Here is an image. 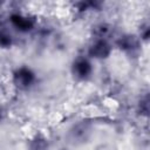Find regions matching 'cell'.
Wrapping results in <instances>:
<instances>
[{"label": "cell", "mask_w": 150, "mask_h": 150, "mask_svg": "<svg viewBox=\"0 0 150 150\" xmlns=\"http://www.w3.org/2000/svg\"><path fill=\"white\" fill-rule=\"evenodd\" d=\"M91 135H93L91 122L87 120H82V121H77L69 128L67 132V139L70 144L81 145L87 143L90 139Z\"/></svg>", "instance_id": "cell-1"}, {"label": "cell", "mask_w": 150, "mask_h": 150, "mask_svg": "<svg viewBox=\"0 0 150 150\" xmlns=\"http://www.w3.org/2000/svg\"><path fill=\"white\" fill-rule=\"evenodd\" d=\"M36 82L35 71L28 66H20L12 73V83L19 90H28Z\"/></svg>", "instance_id": "cell-2"}, {"label": "cell", "mask_w": 150, "mask_h": 150, "mask_svg": "<svg viewBox=\"0 0 150 150\" xmlns=\"http://www.w3.org/2000/svg\"><path fill=\"white\" fill-rule=\"evenodd\" d=\"M70 70L71 75L77 81H86L91 76L94 67L88 56H77L73 61Z\"/></svg>", "instance_id": "cell-3"}, {"label": "cell", "mask_w": 150, "mask_h": 150, "mask_svg": "<svg viewBox=\"0 0 150 150\" xmlns=\"http://www.w3.org/2000/svg\"><path fill=\"white\" fill-rule=\"evenodd\" d=\"M112 46L108 39H94L88 47V57L96 60H105L110 56Z\"/></svg>", "instance_id": "cell-4"}, {"label": "cell", "mask_w": 150, "mask_h": 150, "mask_svg": "<svg viewBox=\"0 0 150 150\" xmlns=\"http://www.w3.org/2000/svg\"><path fill=\"white\" fill-rule=\"evenodd\" d=\"M9 22L13 28L21 33H28L34 29L36 20L32 15H27L20 12H14L9 15Z\"/></svg>", "instance_id": "cell-5"}, {"label": "cell", "mask_w": 150, "mask_h": 150, "mask_svg": "<svg viewBox=\"0 0 150 150\" xmlns=\"http://www.w3.org/2000/svg\"><path fill=\"white\" fill-rule=\"evenodd\" d=\"M141 40L136 34H123L116 40L118 49L128 54H135L141 48Z\"/></svg>", "instance_id": "cell-6"}, {"label": "cell", "mask_w": 150, "mask_h": 150, "mask_svg": "<svg viewBox=\"0 0 150 150\" xmlns=\"http://www.w3.org/2000/svg\"><path fill=\"white\" fill-rule=\"evenodd\" d=\"M28 150H49V142L43 135L36 134L29 139Z\"/></svg>", "instance_id": "cell-7"}, {"label": "cell", "mask_w": 150, "mask_h": 150, "mask_svg": "<svg viewBox=\"0 0 150 150\" xmlns=\"http://www.w3.org/2000/svg\"><path fill=\"white\" fill-rule=\"evenodd\" d=\"M110 25L102 22L94 27V39H108V35L110 34Z\"/></svg>", "instance_id": "cell-8"}, {"label": "cell", "mask_w": 150, "mask_h": 150, "mask_svg": "<svg viewBox=\"0 0 150 150\" xmlns=\"http://www.w3.org/2000/svg\"><path fill=\"white\" fill-rule=\"evenodd\" d=\"M137 109L142 116H145V117L148 116V114H149V96H148V94H145L144 96L141 97V100L138 101V104H137Z\"/></svg>", "instance_id": "cell-9"}, {"label": "cell", "mask_w": 150, "mask_h": 150, "mask_svg": "<svg viewBox=\"0 0 150 150\" xmlns=\"http://www.w3.org/2000/svg\"><path fill=\"white\" fill-rule=\"evenodd\" d=\"M13 43V39L9 35V33L4 29L2 27H0V47L1 48H8L11 47Z\"/></svg>", "instance_id": "cell-10"}, {"label": "cell", "mask_w": 150, "mask_h": 150, "mask_svg": "<svg viewBox=\"0 0 150 150\" xmlns=\"http://www.w3.org/2000/svg\"><path fill=\"white\" fill-rule=\"evenodd\" d=\"M149 35H150V27H149V23L148 21L141 23V27H139V32L137 34V36L139 38L141 42H146L149 40Z\"/></svg>", "instance_id": "cell-11"}, {"label": "cell", "mask_w": 150, "mask_h": 150, "mask_svg": "<svg viewBox=\"0 0 150 150\" xmlns=\"http://www.w3.org/2000/svg\"><path fill=\"white\" fill-rule=\"evenodd\" d=\"M2 120H4V110L0 108V123L2 122Z\"/></svg>", "instance_id": "cell-12"}, {"label": "cell", "mask_w": 150, "mask_h": 150, "mask_svg": "<svg viewBox=\"0 0 150 150\" xmlns=\"http://www.w3.org/2000/svg\"><path fill=\"white\" fill-rule=\"evenodd\" d=\"M62 150H69V149H62Z\"/></svg>", "instance_id": "cell-13"}]
</instances>
